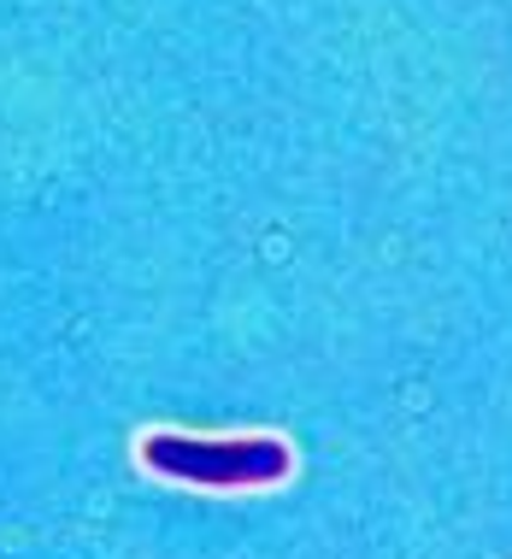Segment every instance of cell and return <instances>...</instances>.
<instances>
[{"label": "cell", "mask_w": 512, "mask_h": 559, "mask_svg": "<svg viewBox=\"0 0 512 559\" xmlns=\"http://www.w3.org/2000/svg\"><path fill=\"white\" fill-rule=\"evenodd\" d=\"M135 460L165 483L189 489H271L295 472V453L283 436H177L154 430L142 436Z\"/></svg>", "instance_id": "1"}]
</instances>
